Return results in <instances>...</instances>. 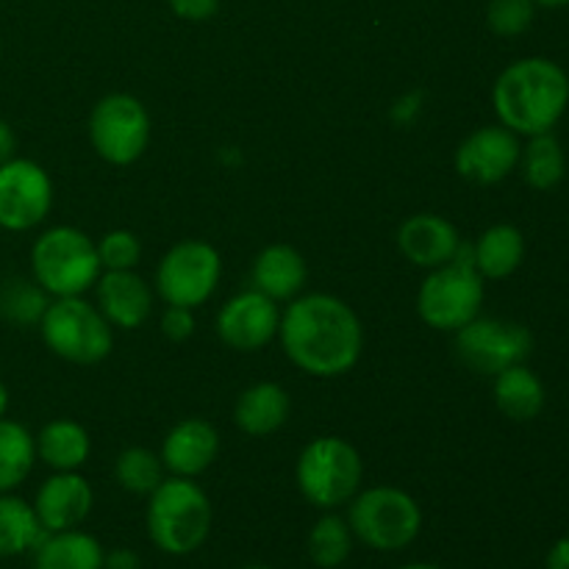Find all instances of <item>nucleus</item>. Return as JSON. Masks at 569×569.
Returning a JSON list of instances; mask_svg holds the SVG:
<instances>
[{
	"mask_svg": "<svg viewBox=\"0 0 569 569\" xmlns=\"http://www.w3.org/2000/svg\"><path fill=\"white\" fill-rule=\"evenodd\" d=\"M278 342L306 376L342 378L359 365L365 328L359 315L337 295L303 292L281 311Z\"/></svg>",
	"mask_w": 569,
	"mask_h": 569,
	"instance_id": "obj_1",
	"label": "nucleus"
},
{
	"mask_svg": "<svg viewBox=\"0 0 569 569\" xmlns=\"http://www.w3.org/2000/svg\"><path fill=\"white\" fill-rule=\"evenodd\" d=\"M492 106L500 126L517 137H537L559 126L569 109V76L548 56L517 59L495 78Z\"/></svg>",
	"mask_w": 569,
	"mask_h": 569,
	"instance_id": "obj_2",
	"label": "nucleus"
},
{
	"mask_svg": "<svg viewBox=\"0 0 569 569\" xmlns=\"http://www.w3.org/2000/svg\"><path fill=\"white\" fill-rule=\"evenodd\" d=\"M148 537L161 553L189 556L200 550L214 526V506L194 478L167 476L148 495Z\"/></svg>",
	"mask_w": 569,
	"mask_h": 569,
	"instance_id": "obj_3",
	"label": "nucleus"
},
{
	"mask_svg": "<svg viewBox=\"0 0 569 569\" xmlns=\"http://www.w3.org/2000/svg\"><path fill=\"white\" fill-rule=\"evenodd\" d=\"M28 264L31 278L50 298H81L103 272L94 239L76 226H53L39 233Z\"/></svg>",
	"mask_w": 569,
	"mask_h": 569,
	"instance_id": "obj_4",
	"label": "nucleus"
},
{
	"mask_svg": "<svg viewBox=\"0 0 569 569\" xmlns=\"http://www.w3.org/2000/svg\"><path fill=\"white\" fill-rule=\"evenodd\" d=\"M365 481L361 453L342 437H317L300 450L295 483L306 503L320 511H337L356 498Z\"/></svg>",
	"mask_w": 569,
	"mask_h": 569,
	"instance_id": "obj_5",
	"label": "nucleus"
},
{
	"mask_svg": "<svg viewBox=\"0 0 569 569\" xmlns=\"http://www.w3.org/2000/svg\"><path fill=\"white\" fill-rule=\"evenodd\" d=\"M483 298H487V283L472 264L470 244L465 242L453 261L428 270V276L422 278L417 289V315L433 331L456 333L481 315Z\"/></svg>",
	"mask_w": 569,
	"mask_h": 569,
	"instance_id": "obj_6",
	"label": "nucleus"
},
{
	"mask_svg": "<svg viewBox=\"0 0 569 569\" xmlns=\"http://www.w3.org/2000/svg\"><path fill=\"white\" fill-rule=\"evenodd\" d=\"M345 517L353 537L378 553L406 550L422 531L420 503L406 489L387 483L359 489Z\"/></svg>",
	"mask_w": 569,
	"mask_h": 569,
	"instance_id": "obj_7",
	"label": "nucleus"
},
{
	"mask_svg": "<svg viewBox=\"0 0 569 569\" xmlns=\"http://www.w3.org/2000/svg\"><path fill=\"white\" fill-rule=\"evenodd\" d=\"M44 348L61 361L92 367L111 356L114 328L87 298H53L39 320Z\"/></svg>",
	"mask_w": 569,
	"mask_h": 569,
	"instance_id": "obj_8",
	"label": "nucleus"
},
{
	"mask_svg": "<svg viewBox=\"0 0 569 569\" xmlns=\"http://www.w3.org/2000/svg\"><path fill=\"white\" fill-rule=\"evenodd\" d=\"M153 137V120L148 106L128 92H111L92 106L89 114V142L92 150L114 167L139 161Z\"/></svg>",
	"mask_w": 569,
	"mask_h": 569,
	"instance_id": "obj_9",
	"label": "nucleus"
},
{
	"mask_svg": "<svg viewBox=\"0 0 569 569\" xmlns=\"http://www.w3.org/2000/svg\"><path fill=\"white\" fill-rule=\"evenodd\" d=\"M222 278V256L206 239H181L156 267V295L164 306H198L214 298Z\"/></svg>",
	"mask_w": 569,
	"mask_h": 569,
	"instance_id": "obj_10",
	"label": "nucleus"
},
{
	"mask_svg": "<svg viewBox=\"0 0 569 569\" xmlns=\"http://www.w3.org/2000/svg\"><path fill=\"white\" fill-rule=\"evenodd\" d=\"M453 348L467 370L495 378L509 367L526 365L533 350V333L520 322L478 315L453 333Z\"/></svg>",
	"mask_w": 569,
	"mask_h": 569,
	"instance_id": "obj_11",
	"label": "nucleus"
},
{
	"mask_svg": "<svg viewBox=\"0 0 569 569\" xmlns=\"http://www.w3.org/2000/svg\"><path fill=\"white\" fill-rule=\"evenodd\" d=\"M53 178L39 161L14 156L0 164V228L26 233L42 226L53 211Z\"/></svg>",
	"mask_w": 569,
	"mask_h": 569,
	"instance_id": "obj_12",
	"label": "nucleus"
},
{
	"mask_svg": "<svg viewBox=\"0 0 569 569\" xmlns=\"http://www.w3.org/2000/svg\"><path fill=\"white\" fill-rule=\"evenodd\" d=\"M281 303L261 295L259 289H244L220 306L214 317V331L222 345L239 353H256L278 339L281 328Z\"/></svg>",
	"mask_w": 569,
	"mask_h": 569,
	"instance_id": "obj_13",
	"label": "nucleus"
},
{
	"mask_svg": "<svg viewBox=\"0 0 569 569\" xmlns=\"http://www.w3.org/2000/svg\"><path fill=\"white\" fill-rule=\"evenodd\" d=\"M522 142L515 131L495 122L467 133L453 153V167L465 181L478 187H495L506 181L520 164Z\"/></svg>",
	"mask_w": 569,
	"mask_h": 569,
	"instance_id": "obj_14",
	"label": "nucleus"
},
{
	"mask_svg": "<svg viewBox=\"0 0 569 569\" xmlns=\"http://www.w3.org/2000/svg\"><path fill=\"white\" fill-rule=\"evenodd\" d=\"M153 289L137 270L100 272L94 283V306L111 328L137 331L153 315Z\"/></svg>",
	"mask_w": 569,
	"mask_h": 569,
	"instance_id": "obj_15",
	"label": "nucleus"
},
{
	"mask_svg": "<svg viewBox=\"0 0 569 569\" xmlns=\"http://www.w3.org/2000/svg\"><path fill=\"white\" fill-rule=\"evenodd\" d=\"M220 456V431L206 417H187L167 431L159 459L167 476L198 478Z\"/></svg>",
	"mask_w": 569,
	"mask_h": 569,
	"instance_id": "obj_16",
	"label": "nucleus"
},
{
	"mask_svg": "<svg viewBox=\"0 0 569 569\" xmlns=\"http://www.w3.org/2000/svg\"><path fill=\"white\" fill-rule=\"evenodd\" d=\"M398 248L409 264L420 270H437L448 264L465 248L459 228L442 214H411L398 228Z\"/></svg>",
	"mask_w": 569,
	"mask_h": 569,
	"instance_id": "obj_17",
	"label": "nucleus"
},
{
	"mask_svg": "<svg viewBox=\"0 0 569 569\" xmlns=\"http://www.w3.org/2000/svg\"><path fill=\"white\" fill-rule=\"evenodd\" d=\"M31 506L39 517V526L48 533L72 531V528H81L83 520L92 515V483L81 472H53L37 489Z\"/></svg>",
	"mask_w": 569,
	"mask_h": 569,
	"instance_id": "obj_18",
	"label": "nucleus"
},
{
	"mask_svg": "<svg viewBox=\"0 0 569 569\" xmlns=\"http://www.w3.org/2000/svg\"><path fill=\"white\" fill-rule=\"evenodd\" d=\"M306 281H309V264L303 253L287 242L267 244L250 267V287L276 303H289L303 295Z\"/></svg>",
	"mask_w": 569,
	"mask_h": 569,
	"instance_id": "obj_19",
	"label": "nucleus"
},
{
	"mask_svg": "<svg viewBox=\"0 0 569 569\" xmlns=\"http://www.w3.org/2000/svg\"><path fill=\"white\" fill-rule=\"evenodd\" d=\"M289 415H292V398L276 381L253 383L233 403V422L248 437H270L281 431Z\"/></svg>",
	"mask_w": 569,
	"mask_h": 569,
	"instance_id": "obj_20",
	"label": "nucleus"
},
{
	"mask_svg": "<svg viewBox=\"0 0 569 569\" xmlns=\"http://www.w3.org/2000/svg\"><path fill=\"white\" fill-rule=\"evenodd\" d=\"M37 459L53 472H78L92 456V437L70 417H56L39 428Z\"/></svg>",
	"mask_w": 569,
	"mask_h": 569,
	"instance_id": "obj_21",
	"label": "nucleus"
},
{
	"mask_svg": "<svg viewBox=\"0 0 569 569\" xmlns=\"http://www.w3.org/2000/svg\"><path fill=\"white\" fill-rule=\"evenodd\" d=\"M470 256L483 281H503L526 261V237L511 222H495L470 244Z\"/></svg>",
	"mask_w": 569,
	"mask_h": 569,
	"instance_id": "obj_22",
	"label": "nucleus"
},
{
	"mask_svg": "<svg viewBox=\"0 0 569 569\" xmlns=\"http://www.w3.org/2000/svg\"><path fill=\"white\" fill-rule=\"evenodd\" d=\"M492 398L500 415L511 422L537 420L548 403V392L537 372L528 365H515L498 372L492 383Z\"/></svg>",
	"mask_w": 569,
	"mask_h": 569,
	"instance_id": "obj_23",
	"label": "nucleus"
},
{
	"mask_svg": "<svg viewBox=\"0 0 569 569\" xmlns=\"http://www.w3.org/2000/svg\"><path fill=\"white\" fill-rule=\"evenodd\" d=\"M103 545L81 528L53 531L33 548V569H103Z\"/></svg>",
	"mask_w": 569,
	"mask_h": 569,
	"instance_id": "obj_24",
	"label": "nucleus"
},
{
	"mask_svg": "<svg viewBox=\"0 0 569 569\" xmlns=\"http://www.w3.org/2000/svg\"><path fill=\"white\" fill-rule=\"evenodd\" d=\"M39 517L28 500L17 498L14 492L0 495V559L33 553L44 537Z\"/></svg>",
	"mask_w": 569,
	"mask_h": 569,
	"instance_id": "obj_25",
	"label": "nucleus"
},
{
	"mask_svg": "<svg viewBox=\"0 0 569 569\" xmlns=\"http://www.w3.org/2000/svg\"><path fill=\"white\" fill-rule=\"evenodd\" d=\"M517 170L522 172V181L537 189V192H550V189L565 181L567 156L559 139L553 137V131L528 137V142L522 144Z\"/></svg>",
	"mask_w": 569,
	"mask_h": 569,
	"instance_id": "obj_26",
	"label": "nucleus"
},
{
	"mask_svg": "<svg viewBox=\"0 0 569 569\" xmlns=\"http://www.w3.org/2000/svg\"><path fill=\"white\" fill-rule=\"evenodd\" d=\"M37 439L22 422L0 420V495L17 492L37 465Z\"/></svg>",
	"mask_w": 569,
	"mask_h": 569,
	"instance_id": "obj_27",
	"label": "nucleus"
},
{
	"mask_svg": "<svg viewBox=\"0 0 569 569\" xmlns=\"http://www.w3.org/2000/svg\"><path fill=\"white\" fill-rule=\"evenodd\" d=\"M353 531L348 526V517L337 515V511H322L320 520L311 526L309 539H306V550L315 567L320 569H337L353 553Z\"/></svg>",
	"mask_w": 569,
	"mask_h": 569,
	"instance_id": "obj_28",
	"label": "nucleus"
},
{
	"mask_svg": "<svg viewBox=\"0 0 569 569\" xmlns=\"http://www.w3.org/2000/svg\"><path fill=\"white\" fill-rule=\"evenodd\" d=\"M167 478L159 453L148 448H126L114 461V481L122 492L148 498L156 487Z\"/></svg>",
	"mask_w": 569,
	"mask_h": 569,
	"instance_id": "obj_29",
	"label": "nucleus"
},
{
	"mask_svg": "<svg viewBox=\"0 0 569 569\" xmlns=\"http://www.w3.org/2000/svg\"><path fill=\"white\" fill-rule=\"evenodd\" d=\"M50 300L53 298L33 278H14L0 289V317L11 326H39Z\"/></svg>",
	"mask_w": 569,
	"mask_h": 569,
	"instance_id": "obj_30",
	"label": "nucleus"
},
{
	"mask_svg": "<svg viewBox=\"0 0 569 569\" xmlns=\"http://www.w3.org/2000/svg\"><path fill=\"white\" fill-rule=\"evenodd\" d=\"M537 9L533 0H489L487 26L495 37L515 39L533 26Z\"/></svg>",
	"mask_w": 569,
	"mask_h": 569,
	"instance_id": "obj_31",
	"label": "nucleus"
},
{
	"mask_svg": "<svg viewBox=\"0 0 569 569\" xmlns=\"http://www.w3.org/2000/svg\"><path fill=\"white\" fill-rule=\"evenodd\" d=\"M103 272L109 270H137L142 261V242L128 228H114L94 242Z\"/></svg>",
	"mask_w": 569,
	"mask_h": 569,
	"instance_id": "obj_32",
	"label": "nucleus"
},
{
	"mask_svg": "<svg viewBox=\"0 0 569 569\" xmlns=\"http://www.w3.org/2000/svg\"><path fill=\"white\" fill-rule=\"evenodd\" d=\"M159 328L170 342H187L194 333V309H187V306H167L161 311Z\"/></svg>",
	"mask_w": 569,
	"mask_h": 569,
	"instance_id": "obj_33",
	"label": "nucleus"
},
{
	"mask_svg": "<svg viewBox=\"0 0 569 569\" xmlns=\"http://www.w3.org/2000/svg\"><path fill=\"white\" fill-rule=\"evenodd\" d=\"M167 6L187 22H206L220 11V0H167Z\"/></svg>",
	"mask_w": 569,
	"mask_h": 569,
	"instance_id": "obj_34",
	"label": "nucleus"
},
{
	"mask_svg": "<svg viewBox=\"0 0 569 569\" xmlns=\"http://www.w3.org/2000/svg\"><path fill=\"white\" fill-rule=\"evenodd\" d=\"M422 103H426V94L411 89V92L400 94V98L395 100L392 109H389V117H392V122H398V126H411V122L422 114Z\"/></svg>",
	"mask_w": 569,
	"mask_h": 569,
	"instance_id": "obj_35",
	"label": "nucleus"
},
{
	"mask_svg": "<svg viewBox=\"0 0 569 569\" xmlns=\"http://www.w3.org/2000/svg\"><path fill=\"white\" fill-rule=\"evenodd\" d=\"M103 569H142V556L131 548H114L103 556Z\"/></svg>",
	"mask_w": 569,
	"mask_h": 569,
	"instance_id": "obj_36",
	"label": "nucleus"
},
{
	"mask_svg": "<svg viewBox=\"0 0 569 569\" xmlns=\"http://www.w3.org/2000/svg\"><path fill=\"white\" fill-rule=\"evenodd\" d=\"M17 156V133L9 122L0 117V164Z\"/></svg>",
	"mask_w": 569,
	"mask_h": 569,
	"instance_id": "obj_37",
	"label": "nucleus"
},
{
	"mask_svg": "<svg viewBox=\"0 0 569 569\" xmlns=\"http://www.w3.org/2000/svg\"><path fill=\"white\" fill-rule=\"evenodd\" d=\"M548 569H569V537L559 539L548 553Z\"/></svg>",
	"mask_w": 569,
	"mask_h": 569,
	"instance_id": "obj_38",
	"label": "nucleus"
},
{
	"mask_svg": "<svg viewBox=\"0 0 569 569\" xmlns=\"http://www.w3.org/2000/svg\"><path fill=\"white\" fill-rule=\"evenodd\" d=\"M9 406H11V395H9V387H6V383L0 381V420H3V417L9 415Z\"/></svg>",
	"mask_w": 569,
	"mask_h": 569,
	"instance_id": "obj_39",
	"label": "nucleus"
},
{
	"mask_svg": "<svg viewBox=\"0 0 569 569\" xmlns=\"http://www.w3.org/2000/svg\"><path fill=\"white\" fill-rule=\"evenodd\" d=\"M537 6H542V9H565L569 6V0H533Z\"/></svg>",
	"mask_w": 569,
	"mask_h": 569,
	"instance_id": "obj_40",
	"label": "nucleus"
},
{
	"mask_svg": "<svg viewBox=\"0 0 569 569\" xmlns=\"http://www.w3.org/2000/svg\"><path fill=\"white\" fill-rule=\"evenodd\" d=\"M398 569H442V567L428 565V561H411V565H403V567H398Z\"/></svg>",
	"mask_w": 569,
	"mask_h": 569,
	"instance_id": "obj_41",
	"label": "nucleus"
},
{
	"mask_svg": "<svg viewBox=\"0 0 569 569\" xmlns=\"http://www.w3.org/2000/svg\"><path fill=\"white\" fill-rule=\"evenodd\" d=\"M242 569H270V567H264V565H248V567H242Z\"/></svg>",
	"mask_w": 569,
	"mask_h": 569,
	"instance_id": "obj_42",
	"label": "nucleus"
},
{
	"mask_svg": "<svg viewBox=\"0 0 569 569\" xmlns=\"http://www.w3.org/2000/svg\"><path fill=\"white\" fill-rule=\"evenodd\" d=\"M0 53H3V39H0Z\"/></svg>",
	"mask_w": 569,
	"mask_h": 569,
	"instance_id": "obj_43",
	"label": "nucleus"
}]
</instances>
